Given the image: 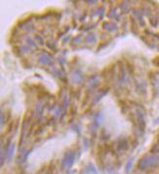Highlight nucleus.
<instances>
[{"mask_svg":"<svg viewBox=\"0 0 159 174\" xmlns=\"http://www.w3.org/2000/svg\"><path fill=\"white\" fill-rule=\"evenodd\" d=\"M72 162H73V155L72 154H67L66 155V157H64L63 160V167L64 169H67L72 165Z\"/></svg>","mask_w":159,"mask_h":174,"instance_id":"obj_1","label":"nucleus"},{"mask_svg":"<svg viewBox=\"0 0 159 174\" xmlns=\"http://www.w3.org/2000/svg\"><path fill=\"white\" fill-rule=\"evenodd\" d=\"M87 172L90 173V174H97V170L95 169V167L93 166V165H89L87 167Z\"/></svg>","mask_w":159,"mask_h":174,"instance_id":"obj_2","label":"nucleus"}]
</instances>
